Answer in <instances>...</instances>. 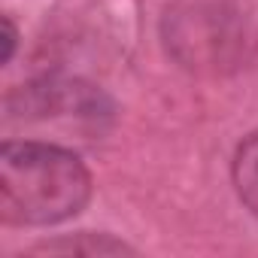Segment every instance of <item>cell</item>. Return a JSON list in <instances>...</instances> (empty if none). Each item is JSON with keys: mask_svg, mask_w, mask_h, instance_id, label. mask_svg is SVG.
I'll return each mask as SVG.
<instances>
[{"mask_svg": "<svg viewBox=\"0 0 258 258\" xmlns=\"http://www.w3.org/2000/svg\"><path fill=\"white\" fill-rule=\"evenodd\" d=\"M4 31H7V37H4V61H10L13 58V52H16V28H13V22L10 19H4Z\"/></svg>", "mask_w": 258, "mask_h": 258, "instance_id": "cell-4", "label": "cell"}, {"mask_svg": "<svg viewBox=\"0 0 258 258\" xmlns=\"http://www.w3.org/2000/svg\"><path fill=\"white\" fill-rule=\"evenodd\" d=\"M91 198L85 164L55 143L7 140L0 149V213L13 225H58Z\"/></svg>", "mask_w": 258, "mask_h": 258, "instance_id": "cell-1", "label": "cell"}, {"mask_svg": "<svg viewBox=\"0 0 258 258\" xmlns=\"http://www.w3.org/2000/svg\"><path fill=\"white\" fill-rule=\"evenodd\" d=\"M234 185L240 201L258 216V134H249L234 155Z\"/></svg>", "mask_w": 258, "mask_h": 258, "instance_id": "cell-3", "label": "cell"}, {"mask_svg": "<svg viewBox=\"0 0 258 258\" xmlns=\"http://www.w3.org/2000/svg\"><path fill=\"white\" fill-rule=\"evenodd\" d=\"M164 37L173 58L195 70L234 67L246 55V25L225 7H188L173 16L167 13Z\"/></svg>", "mask_w": 258, "mask_h": 258, "instance_id": "cell-2", "label": "cell"}]
</instances>
